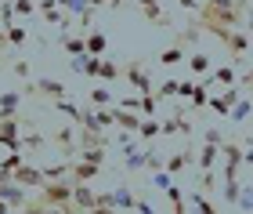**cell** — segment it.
<instances>
[{
	"mask_svg": "<svg viewBox=\"0 0 253 214\" xmlns=\"http://www.w3.org/2000/svg\"><path fill=\"white\" fill-rule=\"evenodd\" d=\"M123 80L130 84L137 95H152V91H156V87H152V76H148V69H145L141 62H126V65H123Z\"/></svg>",
	"mask_w": 253,
	"mask_h": 214,
	"instance_id": "obj_3",
	"label": "cell"
},
{
	"mask_svg": "<svg viewBox=\"0 0 253 214\" xmlns=\"http://www.w3.org/2000/svg\"><path fill=\"white\" fill-rule=\"evenodd\" d=\"M0 18H4V26H11V18H15V7L7 0H0Z\"/></svg>",
	"mask_w": 253,
	"mask_h": 214,
	"instance_id": "obj_44",
	"label": "cell"
},
{
	"mask_svg": "<svg viewBox=\"0 0 253 214\" xmlns=\"http://www.w3.org/2000/svg\"><path fill=\"white\" fill-rule=\"evenodd\" d=\"M11 7H15V15H37V4H33V0H11Z\"/></svg>",
	"mask_w": 253,
	"mask_h": 214,
	"instance_id": "obj_40",
	"label": "cell"
},
{
	"mask_svg": "<svg viewBox=\"0 0 253 214\" xmlns=\"http://www.w3.org/2000/svg\"><path fill=\"white\" fill-rule=\"evenodd\" d=\"M174 207V214H188V207H185V200H181V204H170Z\"/></svg>",
	"mask_w": 253,
	"mask_h": 214,
	"instance_id": "obj_51",
	"label": "cell"
},
{
	"mask_svg": "<svg viewBox=\"0 0 253 214\" xmlns=\"http://www.w3.org/2000/svg\"><path fill=\"white\" fill-rule=\"evenodd\" d=\"M112 102V91H105V87H98V91H90V106L94 109H105Z\"/></svg>",
	"mask_w": 253,
	"mask_h": 214,
	"instance_id": "obj_34",
	"label": "cell"
},
{
	"mask_svg": "<svg viewBox=\"0 0 253 214\" xmlns=\"http://www.w3.org/2000/svg\"><path fill=\"white\" fill-rule=\"evenodd\" d=\"M137 116L156 120V95H137Z\"/></svg>",
	"mask_w": 253,
	"mask_h": 214,
	"instance_id": "obj_27",
	"label": "cell"
},
{
	"mask_svg": "<svg viewBox=\"0 0 253 214\" xmlns=\"http://www.w3.org/2000/svg\"><path fill=\"white\" fill-rule=\"evenodd\" d=\"M0 214H11V207H7V204H0Z\"/></svg>",
	"mask_w": 253,
	"mask_h": 214,
	"instance_id": "obj_55",
	"label": "cell"
},
{
	"mask_svg": "<svg viewBox=\"0 0 253 214\" xmlns=\"http://www.w3.org/2000/svg\"><path fill=\"white\" fill-rule=\"evenodd\" d=\"M18 106H22V91H4L0 95V120H18Z\"/></svg>",
	"mask_w": 253,
	"mask_h": 214,
	"instance_id": "obj_15",
	"label": "cell"
},
{
	"mask_svg": "<svg viewBox=\"0 0 253 214\" xmlns=\"http://www.w3.org/2000/svg\"><path fill=\"white\" fill-rule=\"evenodd\" d=\"M192 160H195V153H192V149H181V153H174V156H167V160H163V171H167L170 178H177Z\"/></svg>",
	"mask_w": 253,
	"mask_h": 214,
	"instance_id": "obj_14",
	"label": "cell"
},
{
	"mask_svg": "<svg viewBox=\"0 0 253 214\" xmlns=\"http://www.w3.org/2000/svg\"><path fill=\"white\" fill-rule=\"evenodd\" d=\"M80 160H84V163H105V149H84V153H80Z\"/></svg>",
	"mask_w": 253,
	"mask_h": 214,
	"instance_id": "obj_37",
	"label": "cell"
},
{
	"mask_svg": "<svg viewBox=\"0 0 253 214\" xmlns=\"http://www.w3.org/2000/svg\"><path fill=\"white\" fill-rule=\"evenodd\" d=\"M15 73L22 76V80H29V62H15Z\"/></svg>",
	"mask_w": 253,
	"mask_h": 214,
	"instance_id": "obj_48",
	"label": "cell"
},
{
	"mask_svg": "<svg viewBox=\"0 0 253 214\" xmlns=\"http://www.w3.org/2000/svg\"><path fill=\"white\" fill-rule=\"evenodd\" d=\"M206 84H221V87H235L239 76H235V65H217V69L210 73V80Z\"/></svg>",
	"mask_w": 253,
	"mask_h": 214,
	"instance_id": "obj_17",
	"label": "cell"
},
{
	"mask_svg": "<svg viewBox=\"0 0 253 214\" xmlns=\"http://www.w3.org/2000/svg\"><path fill=\"white\" fill-rule=\"evenodd\" d=\"M123 4H126V0H109V4H105V7H123Z\"/></svg>",
	"mask_w": 253,
	"mask_h": 214,
	"instance_id": "obj_54",
	"label": "cell"
},
{
	"mask_svg": "<svg viewBox=\"0 0 253 214\" xmlns=\"http://www.w3.org/2000/svg\"><path fill=\"white\" fill-rule=\"evenodd\" d=\"M123 76V69L116 62H101V69H98V80H105V84H112V80H120Z\"/></svg>",
	"mask_w": 253,
	"mask_h": 214,
	"instance_id": "obj_31",
	"label": "cell"
},
{
	"mask_svg": "<svg viewBox=\"0 0 253 214\" xmlns=\"http://www.w3.org/2000/svg\"><path fill=\"white\" fill-rule=\"evenodd\" d=\"M167 200H170V204H181V200H185V193H181V185H170V189H167Z\"/></svg>",
	"mask_w": 253,
	"mask_h": 214,
	"instance_id": "obj_45",
	"label": "cell"
},
{
	"mask_svg": "<svg viewBox=\"0 0 253 214\" xmlns=\"http://www.w3.org/2000/svg\"><path fill=\"white\" fill-rule=\"evenodd\" d=\"M188 102H192V109H206V102H210V84H195L192 87V95H188Z\"/></svg>",
	"mask_w": 253,
	"mask_h": 214,
	"instance_id": "obj_23",
	"label": "cell"
},
{
	"mask_svg": "<svg viewBox=\"0 0 253 214\" xmlns=\"http://www.w3.org/2000/svg\"><path fill=\"white\" fill-rule=\"evenodd\" d=\"M4 40L11 44V48H22V44L29 40V29H22V26H15V22H11V26L4 29Z\"/></svg>",
	"mask_w": 253,
	"mask_h": 214,
	"instance_id": "obj_25",
	"label": "cell"
},
{
	"mask_svg": "<svg viewBox=\"0 0 253 214\" xmlns=\"http://www.w3.org/2000/svg\"><path fill=\"white\" fill-rule=\"evenodd\" d=\"M105 4H109V0H87V7H90V11H98V7H105Z\"/></svg>",
	"mask_w": 253,
	"mask_h": 214,
	"instance_id": "obj_50",
	"label": "cell"
},
{
	"mask_svg": "<svg viewBox=\"0 0 253 214\" xmlns=\"http://www.w3.org/2000/svg\"><path fill=\"white\" fill-rule=\"evenodd\" d=\"M213 33L217 40L224 44L228 51H232V58H243V54L250 51V33H239V29H224V26H206Z\"/></svg>",
	"mask_w": 253,
	"mask_h": 214,
	"instance_id": "obj_2",
	"label": "cell"
},
{
	"mask_svg": "<svg viewBox=\"0 0 253 214\" xmlns=\"http://www.w3.org/2000/svg\"><path fill=\"white\" fill-rule=\"evenodd\" d=\"M152 185H156V189H163V193H167V189L174 185V178H170L167 171H159V174H152Z\"/></svg>",
	"mask_w": 253,
	"mask_h": 214,
	"instance_id": "obj_41",
	"label": "cell"
},
{
	"mask_svg": "<svg viewBox=\"0 0 253 214\" xmlns=\"http://www.w3.org/2000/svg\"><path fill=\"white\" fill-rule=\"evenodd\" d=\"M250 112H253V102H250V98H239V102L232 106V112H228V116H232L235 123H243V120L250 116Z\"/></svg>",
	"mask_w": 253,
	"mask_h": 214,
	"instance_id": "obj_30",
	"label": "cell"
},
{
	"mask_svg": "<svg viewBox=\"0 0 253 214\" xmlns=\"http://www.w3.org/2000/svg\"><path fill=\"white\" fill-rule=\"evenodd\" d=\"M235 207L243 211V214H253V182H243V185H239V200H235Z\"/></svg>",
	"mask_w": 253,
	"mask_h": 214,
	"instance_id": "obj_24",
	"label": "cell"
},
{
	"mask_svg": "<svg viewBox=\"0 0 253 214\" xmlns=\"http://www.w3.org/2000/svg\"><path fill=\"white\" fill-rule=\"evenodd\" d=\"M54 109H58V112H65V116H73L76 123H84V109H80V106H73L69 98H65V102H54Z\"/></svg>",
	"mask_w": 253,
	"mask_h": 214,
	"instance_id": "obj_32",
	"label": "cell"
},
{
	"mask_svg": "<svg viewBox=\"0 0 253 214\" xmlns=\"http://www.w3.org/2000/svg\"><path fill=\"white\" fill-rule=\"evenodd\" d=\"M18 214H76L73 204H65V207H40V204H26Z\"/></svg>",
	"mask_w": 253,
	"mask_h": 214,
	"instance_id": "obj_22",
	"label": "cell"
},
{
	"mask_svg": "<svg viewBox=\"0 0 253 214\" xmlns=\"http://www.w3.org/2000/svg\"><path fill=\"white\" fill-rule=\"evenodd\" d=\"M22 163H26V160H22V153H7L4 156V160H0V167H4V171L11 174V171H15V167H22Z\"/></svg>",
	"mask_w": 253,
	"mask_h": 214,
	"instance_id": "obj_39",
	"label": "cell"
},
{
	"mask_svg": "<svg viewBox=\"0 0 253 214\" xmlns=\"http://www.w3.org/2000/svg\"><path fill=\"white\" fill-rule=\"evenodd\" d=\"M62 48L69 51V54H73V58H80V54H87V40L84 37H69V33H62Z\"/></svg>",
	"mask_w": 253,
	"mask_h": 214,
	"instance_id": "obj_21",
	"label": "cell"
},
{
	"mask_svg": "<svg viewBox=\"0 0 253 214\" xmlns=\"http://www.w3.org/2000/svg\"><path fill=\"white\" fill-rule=\"evenodd\" d=\"M217 156H221V145H206V142H203V149H199L195 160H199L203 171H213V167H217Z\"/></svg>",
	"mask_w": 253,
	"mask_h": 214,
	"instance_id": "obj_19",
	"label": "cell"
},
{
	"mask_svg": "<svg viewBox=\"0 0 253 214\" xmlns=\"http://www.w3.org/2000/svg\"><path fill=\"white\" fill-rule=\"evenodd\" d=\"M0 204H7V207H26L29 196H26V189H22V185L4 182V185H0Z\"/></svg>",
	"mask_w": 253,
	"mask_h": 214,
	"instance_id": "obj_10",
	"label": "cell"
},
{
	"mask_svg": "<svg viewBox=\"0 0 253 214\" xmlns=\"http://www.w3.org/2000/svg\"><path fill=\"white\" fill-rule=\"evenodd\" d=\"M159 134H192V120H185V112H174L170 120H159Z\"/></svg>",
	"mask_w": 253,
	"mask_h": 214,
	"instance_id": "obj_13",
	"label": "cell"
},
{
	"mask_svg": "<svg viewBox=\"0 0 253 214\" xmlns=\"http://www.w3.org/2000/svg\"><path fill=\"white\" fill-rule=\"evenodd\" d=\"M221 160H224V174H221V178H239V163H243V145L224 142V145H221Z\"/></svg>",
	"mask_w": 253,
	"mask_h": 214,
	"instance_id": "obj_7",
	"label": "cell"
},
{
	"mask_svg": "<svg viewBox=\"0 0 253 214\" xmlns=\"http://www.w3.org/2000/svg\"><path fill=\"white\" fill-rule=\"evenodd\" d=\"M65 11H69V15H84V11H87V0H65Z\"/></svg>",
	"mask_w": 253,
	"mask_h": 214,
	"instance_id": "obj_43",
	"label": "cell"
},
{
	"mask_svg": "<svg viewBox=\"0 0 253 214\" xmlns=\"http://www.w3.org/2000/svg\"><path fill=\"white\" fill-rule=\"evenodd\" d=\"M94 204H98V193L90 185H73V207H76V214H87Z\"/></svg>",
	"mask_w": 253,
	"mask_h": 214,
	"instance_id": "obj_9",
	"label": "cell"
},
{
	"mask_svg": "<svg viewBox=\"0 0 253 214\" xmlns=\"http://www.w3.org/2000/svg\"><path fill=\"white\" fill-rule=\"evenodd\" d=\"M123 167H126V171H141V167L148 163V149H137V142L134 145H123Z\"/></svg>",
	"mask_w": 253,
	"mask_h": 214,
	"instance_id": "obj_12",
	"label": "cell"
},
{
	"mask_svg": "<svg viewBox=\"0 0 253 214\" xmlns=\"http://www.w3.org/2000/svg\"><path fill=\"white\" fill-rule=\"evenodd\" d=\"M87 54L90 58H101V54H105V48H109V40H105V33H87Z\"/></svg>",
	"mask_w": 253,
	"mask_h": 214,
	"instance_id": "obj_20",
	"label": "cell"
},
{
	"mask_svg": "<svg viewBox=\"0 0 253 214\" xmlns=\"http://www.w3.org/2000/svg\"><path fill=\"white\" fill-rule=\"evenodd\" d=\"M80 142H84V149H105V145H109V134H105V131H87V127H80Z\"/></svg>",
	"mask_w": 253,
	"mask_h": 214,
	"instance_id": "obj_18",
	"label": "cell"
},
{
	"mask_svg": "<svg viewBox=\"0 0 253 214\" xmlns=\"http://www.w3.org/2000/svg\"><path fill=\"white\" fill-rule=\"evenodd\" d=\"M112 123H120L126 134H137V127H141V116H137V112H126V109H112Z\"/></svg>",
	"mask_w": 253,
	"mask_h": 214,
	"instance_id": "obj_16",
	"label": "cell"
},
{
	"mask_svg": "<svg viewBox=\"0 0 253 214\" xmlns=\"http://www.w3.org/2000/svg\"><path fill=\"white\" fill-rule=\"evenodd\" d=\"M185 62L192 65V73H195V76H203V73H210V58H206V54H203V51H192V54H188V58H185Z\"/></svg>",
	"mask_w": 253,
	"mask_h": 214,
	"instance_id": "obj_28",
	"label": "cell"
},
{
	"mask_svg": "<svg viewBox=\"0 0 253 214\" xmlns=\"http://www.w3.org/2000/svg\"><path fill=\"white\" fill-rule=\"evenodd\" d=\"M7 4H11V0H7Z\"/></svg>",
	"mask_w": 253,
	"mask_h": 214,
	"instance_id": "obj_56",
	"label": "cell"
},
{
	"mask_svg": "<svg viewBox=\"0 0 253 214\" xmlns=\"http://www.w3.org/2000/svg\"><path fill=\"white\" fill-rule=\"evenodd\" d=\"M185 58H188V51L181 48V44H174V48H167L163 54H159V62H163V65H181Z\"/></svg>",
	"mask_w": 253,
	"mask_h": 214,
	"instance_id": "obj_26",
	"label": "cell"
},
{
	"mask_svg": "<svg viewBox=\"0 0 253 214\" xmlns=\"http://www.w3.org/2000/svg\"><path fill=\"white\" fill-rule=\"evenodd\" d=\"M26 91H37V95H43V98H51V102H65V84H62V80H47V76L33 80Z\"/></svg>",
	"mask_w": 253,
	"mask_h": 214,
	"instance_id": "obj_5",
	"label": "cell"
},
{
	"mask_svg": "<svg viewBox=\"0 0 253 214\" xmlns=\"http://www.w3.org/2000/svg\"><path fill=\"white\" fill-rule=\"evenodd\" d=\"M206 109H213L217 116H228V112H232V109H228V102H224L221 95H210V102H206Z\"/></svg>",
	"mask_w": 253,
	"mask_h": 214,
	"instance_id": "obj_38",
	"label": "cell"
},
{
	"mask_svg": "<svg viewBox=\"0 0 253 214\" xmlns=\"http://www.w3.org/2000/svg\"><path fill=\"white\" fill-rule=\"evenodd\" d=\"M98 204L116 207V211H134V193H130V185H116L109 193H98Z\"/></svg>",
	"mask_w": 253,
	"mask_h": 214,
	"instance_id": "obj_4",
	"label": "cell"
},
{
	"mask_svg": "<svg viewBox=\"0 0 253 214\" xmlns=\"http://www.w3.org/2000/svg\"><path fill=\"white\" fill-rule=\"evenodd\" d=\"M206 145H224V138H221V127H206Z\"/></svg>",
	"mask_w": 253,
	"mask_h": 214,
	"instance_id": "obj_42",
	"label": "cell"
},
{
	"mask_svg": "<svg viewBox=\"0 0 253 214\" xmlns=\"http://www.w3.org/2000/svg\"><path fill=\"white\" fill-rule=\"evenodd\" d=\"M239 178H224V204H232L235 207V200H239Z\"/></svg>",
	"mask_w": 253,
	"mask_h": 214,
	"instance_id": "obj_33",
	"label": "cell"
},
{
	"mask_svg": "<svg viewBox=\"0 0 253 214\" xmlns=\"http://www.w3.org/2000/svg\"><path fill=\"white\" fill-rule=\"evenodd\" d=\"M134 4L141 7V15L152 22V26H170V15L159 7V0H134Z\"/></svg>",
	"mask_w": 253,
	"mask_h": 214,
	"instance_id": "obj_11",
	"label": "cell"
},
{
	"mask_svg": "<svg viewBox=\"0 0 253 214\" xmlns=\"http://www.w3.org/2000/svg\"><path fill=\"white\" fill-rule=\"evenodd\" d=\"M0 145L11 149V153L26 149V142H22V134H18V120H0Z\"/></svg>",
	"mask_w": 253,
	"mask_h": 214,
	"instance_id": "obj_8",
	"label": "cell"
},
{
	"mask_svg": "<svg viewBox=\"0 0 253 214\" xmlns=\"http://www.w3.org/2000/svg\"><path fill=\"white\" fill-rule=\"evenodd\" d=\"M152 95H156V98H177V80H163Z\"/></svg>",
	"mask_w": 253,
	"mask_h": 214,
	"instance_id": "obj_36",
	"label": "cell"
},
{
	"mask_svg": "<svg viewBox=\"0 0 253 214\" xmlns=\"http://www.w3.org/2000/svg\"><path fill=\"white\" fill-rule=\"evenodd\" d=\"M243 163H250V167H253V149H246V153H243Z\"/></svg>",
	"mask_w": 253,
	"mask_h": 214,
	"instance_id": "obj_53",
	"label": "cell"
},
{
	"mask_svg": "<svg viewBox=\"0 0 253 214\" xmlns=\"http://www.w3.org/2000/svg\"><path fill=\"white\" fill-rule=\"evenodd\" d=\"M37 204L40 207H65V204H73V182H69V178H62V182H43Z\"/></svg>",
	"mask_w": 253,
	"mask_h": 214,
	"instance_id": "obj_1",
	"label": "cell"
},
{
	"mask_svg": "<svg viewBox=\"0 0 253 214\" xmlns=\"http://www.w3.org/2000/svg\"><path fill=\"white\" fill-rule=\"evenodd\" d=\"M11 182L22 185V189H40V185H43V171H40V167L22 163V167H15V171H11Z\"/></svg>",
	"mask_w": 253,
	"mask_h": 214,
	"instance_id": "obj_6",
	"label": "cell"
},
{
	"mask_svg": "<svg viewBox=\"0 0 253 214\" xmlns=\"http://www.w3.org/2000/svg\"><path fill=\"white\" fill-rule=\"evenodd\" d=\"M239 87H253V65H250V73L243 76V84H239Z\"/></svg>",
	"mask_w": 253,
	"mask_h": 214,
	"instance_id": "obj_49",
	"label": "cell"
},
{
	"mask_svg": "<svg viewBox=\"0 0 253 214\" xmlns=\"http://www.w3.org/2000/svg\"><path fill=\"white\" fill-rule=\"evenodd\" d=\"M134 211H137V214H156V211H152V204H148V200H134Z\"/></svg>",
	"mask_w": 253,
	"mask_h": 214,
	"instance_id": "obj_46",
	"label": "cell"
},
{
	"mask_svg": "<svg viewBox=\"0 0 253 214\" xmlns=\"http://www.w3.org/2000/svg\"><path fill=\"white\" fill-rule=\"evenodd\" d=\"M177 4L185 7V11H192V7H199V4H195V0H177Z\"/></svg>",
	"mask_w": 253,
	"mask_h": 214,
	"instance_id": "obj_52",
	"label": "cell"
},
{
	"mask_svg": "<svg viewBox=\"0 0 253 214\" xmlns=\"http://www.w3.org/2000/svg\"><path fill=\"white\" fill-rule=\"evenodd\" d=\"M87 214H120V211H116V207H101V204H94Z\"/></svg>",
	"mask_w": 253,
	"mask_h": 214,
	"instance_id": "obj_47",
	"label": "cell"
},
{
	"mask_svg": "<svg viewBox=\"0 0 253 214\" xmlns=\"http://www.w3.org/2000/svg\"><path fill=\"white\" fill-rule=\"evenodd\" d=\"M134 138H141V142H152V138H159V120H145L141 116V127H137V134Z\"/></svg>",
	"mask_w": 253,
	"mask_h": 214,
	"instance_id": "obj_29",
	"label": "cell"
},
{
	"mask_svg": "<svg viewBox=\"0 0 253 214\" xmlns=\"http://www.w3.org/2000/svg\"><path fill=\"white\" fill-rule=\"evenodd\" d=\"M213 189H217V174H213V171H203V178H199V193L210 196Z\"/></svg>",
	"mask_w": 253,
	"mask_h": 214,
	"instance_id": "obj_35",
	"label": "cell"
}]
</instances>
